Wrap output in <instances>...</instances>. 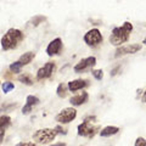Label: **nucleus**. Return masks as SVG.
I'll list each match as a JSON object with an SVG mask.
<instances>
[{"mask_svg": "<svg viewBox=\"0 0 146 146\" xmlns=\"http://www.w3.org/2000/svg\"><path fill=\"white\" fill-rule=\"evenodd\" d=\"M131 31H133V25L128 21H125L121 27H115L108 38L110 44L115 45V46H121L122 44H124L129 40Z\"/></svg>", "mask_w": 146, "mask_h": 146, "instance_id": "1", "label": "nucleus"}, {"mask_svg": "<svg viewBox=\"0 0 146 146\" xmlns=\"http://www.w3.org/2000/svg\"><path fill=\"white\" fill-rule=\"evenodd\" d=\"M25 35L23 33L17 29V28H10L5 34L3 35L1 40H0V44H1V49L4 51H7V50H13L18 46L22 40H23Z\"/></svg>", "mask_w": 146, "mask_h": 146, "instance_id": "2", "label": "nucleus"}, {"mask_svg": "<svg viewBox=\"0 0 146 146\" xmlns=\"http://www.w3.org/2000/svg\"><path fill=\"white\" fill-rule=\"evenodd\" d=\"M94 121H96V117L95 116H88L83 121V123H80L77 128L78 130V135L79 136H84V138H94L95 134L100 130L99 125H94Z\"/></svg>", "mask_w": 146, "mask_h": 146, "instance_id": "3", "label": "nucleus"}, {"mask_svg": "<svg viewBox=\"0 0 146 146\" xmlns=\"http://www.w3.org/2000/svg\"><path fill=\"white\" fill-rule=\"evenodd\" d=\"M56 131L51 128H43V129H38L34 131L33 140L39 144H49L55 140L56 138Z\"/></svg>", "mask_w": 146, "mask_h": 146, "instance_id": "4", "label": "nucleus"}, {"mask_svg": "<svg viewBox=\"0 0 146 146\" xmlns=\"http://www.w3.org/2000/svg\"><path fill=\"white\" fill-rule=\"evenodd\" d=\"M76 118H77V110L73 107H66L57 113L56 117H55V121L58 124H68V123L74 121Z\"/></svg>", "mask_w": 146, "mask_h": 146, "instance_id": "5", "label": "nucleus"}, {"mask_svg": "<svg viewBox=\"0 0 146 146\" xmlns=\"http://www.w3.org/2000/svg\"><path fill=\"white\" fill-rule=\"evenodd\" d=\"M84 42L88 46L95 48V46H98V45H100L104 42V36L101 34V32H100L98 28H93V29H90L85 33Z\"/></svg>", "mask_w": 146, "mask_h": 146, "instance_id": "6", "label": "nucleus"}, {"mask_svg": "<svg viewBox=\"0 0 146 146\" xmlns=\"http://www.w3.org/2000/svg\"><path fill=\"white\" fill-rule=\"evenodd\" d=\"M55 70H56V63L52 61L46 62L36 72V80H44V79L50 78L52 76V73L55 72Z\"/></svg>", "mask_w": 146, "mask_h": 146, "instance_id": "7", "label": "nucleus"}, {"mask_svg": "<svg viewBox=\"0 0 146 146\" xmlns=\"http://www.w3.org/2000/svg\"><path fill=\"white\" fill-rule=\"evenodd\" d=\"M96 65V57L95 56H89V57H85V58H82V60L77 63V65L73 67L76 73H80L83 71H86L88 68H91Z\"/></svg>", "mask_w": 146, "mask_h": 146, "instance_id": "8", "label": "nucleus"}, {"mask_svg": "<svg viewBox=\"0 0 146 146\" xmlns=\"http://www.w3.org/2000/svg\"><path fill=\"white\" fill-rule=\"evenodd\" d=\"M141 50V44H129V45H123L119 46L116 52H115V57H121L124 55H129V54H135Z\"/></svg>", "mask_w": 146, "mask_h": 146, "instance_id": "9", "label": "nucleus"}, {"mask_svg": "<svg viewBox=\"0 0 146 146\" xmlns=\"http://www.w3.org/2000/svg\"><path fill=\"white\" fill-rule=\"evenodd\" d=\"M63 49V43L61 38H55L54 40L49 43L46 48V54L48 56H55V55H60Z\"/></svg>", "mask_w": 146, "mask_h": 146, "instance_id": "10", "label": "nucleus"}, {"mask_svg": "<svg viewBox=\"0 0 146 146\" xmlns=\"http://www.w3.org/2000/svg\"><path fill=\"white\" fill-rule=\"evenodd\" d=\"M88 85H89V80L88 79H74V80L68 82L67 88H68V91H71V93H76V91L86 88Z\"/></svg>", "mask_w": 146, "mask_h": 146, "instance_id": "11", "label": "nucleus"}, {"mask_svg": "<svg viewBox=\"0 0 146 146\" xmlns=\"http://www.w3.org/2000/svg\"><path fill=\"white\" fill-rule=\"evenodd\" d=\"M40 100L34 96V95H28L26 99V105L23 107H22V113L23 115H29V113L32 112V110H33L34 106H36V105H39Z\"/></svg>", "mask_w": 146, "mask_h": 146, "instance_id": "12", "label": "nucleus"}, {"mask_svg": "<svg viewBox=\"0 0 146 146\" xmlns=\"http://www.w3.org/2000/svg\"><path fill=\"white\" fill-rule=\"evenodd\" d=\"M88 100H89V94L86 91H82V93L77 95H73L70 99V104L72 106H80V105L88 102Z\"/></svg>", "mask_w": 146, "mask_h": 146, "instance_id": "13", "label": "nucleus"}, {"mask_svg": "<svg viewBox=\"0 0 146 146\" xmlns=\"http://www.w3.org/2000/svg\"><path fill=\"white\" fill-rule=\"evenodd\" d=\"M35 57V54L33 51H27L25 52L23 55H21L20 58H18V62H20V65L23 67V66H27V65H29V63L33 61V58Z\"/></svg>", "mask_w": 146, "mask_h": 146, "instance_id": "14", "label": "nucleus"}, {"mask_svg": "<svg viewBox=\"0 0 146 146\" xmlns=\"http://www.w3.org/2000/svg\"><path fill=\"white\" fill-rule=\"evenodd\" d=\"M118 131H119V128L115 127V125H107L101 129L100 131V136L102 138H108V136H112V135H116Z\"/></svg>", "mask_w": 146, "mask_h": 146, "instance_id": "15", "label": "nucleus"}, {"mask_svg": "<svg viewBox=\"0 0 146 146\" xmlns=\"http://www.w3.org/2000/svg\"><path fill=\"white\" fill-rule=\"evenodd\" d=\"M18 82H21V83H23L26 85H33V78H32V76L28 74V73H23V74H20L18 76Z\"/></svg>", "mask_w": 146, "mask_h": 146, "instance_id": "16", "label": "nucleus"}, {"mask_svg": "<svg viewBox=\"0 0 146 146\" xmlns=\"http://www.w3.org/2000/svg\"><path fill=\"white\" fill-rule=\"evenodd\" d=\"M67 93H68V88H67V84L66 83H61V84H58L57 86V89H56V94H57V96L58 98H66L67 96Z\"/></svg>", "mask_w": 146, "mask_h": 146, "instance_id": "17", "label": "nucleus"}, {"mask_svg": "<svg viewBox=\"0 0 146 146\" xmlns=\"http://www.w3.org/2000/svg\"><path fill=\"white\" fill-rule=\"evenodd\" d=\"M11 124V118L9 116H1L0 117V130H6Z\"/></svg>", "mask_w": 146, "mask_h": 146, "instance_id": "18", "label": "nucleus"}, {"mask_svg": "<svg viewBox=\"0 0 146 146\" xmlns=\"http://www.w3.org/2000/svg\"><path fill=\"white\" fill-rule=\"evenodd\" d=\"M1 88H3V91L5 94L10 93V91H12L13 89H15V84L11 83V82H5V83L1 84Z\"/></svg>", "mask_w": 146, "mask_h": 146, "instance_id": "19", "label": "nucleus"}, {"mask_svg": "<svg viewBox=\"0 0 146 146\" xmlns=\"http://www.w3.org/2000/svg\"><path fill=\"white\" fill-rule=\"evenodd\" d=\"M10 71L12 73H21V70H22V66L20 65V62L18 61H15V62H12L11 65H10Z\"/></svg>", "mask_w": 146, "mask_h": 146, "instance_id": "20", "label": "nucleus"}, {"mask_svg": "<svg viewBox=\"0 0 146 146\" xmlns=\"http://www.w3.org/2000/svg\"><path fill=\"white\" fill-rule=\"evenodd\" d=\"M91 74L96 80H101L104 78V71L102 70H93L91 71Z\"/></svg>", "mask_w": 146, "mask_h": 146, "instance_id": "21", "label": "nucleus"}, {"mask_svg": "<svg viewBox=\"0 0 146 146\" xmlns=\"http://www.w3.org/2000/svg\"><path fill=\"white\" fill-rule=\"evenodd\" d=\"M45 20H46V18H45L44 16H35L33 20H32V22H33V26L36 27V26H39L40 23H42V22H44Z\"/></svg>", "mask_w": 146, "mask_h": 146, "instance_id": "22", "label": "nucleus"}, {"mask_svg": "<svg viewBox=\"0 0 146 146\" xmlns=\"http://www.w3.org/2000/svg\"><path fill=\"white\" fill-rule=\"evenodd\" d=\"M55 131H56V134H61V135H67V130L63 129V128L61 125H56L54 128Z\"/></svg>", "mask_w": 146, "mask_h": 146, "instance_id": "23", "label": "nucleus"}, {"mask_svg": "<svg viewBox=\"0 0 146 146\" xmlns=\"http://www.w3.org/2000/svg\"><path fill=\"white\" fill-rule=\"evenodd\" d=\"M134 146H146V140L144 138H141V136H139V138L135 140Z\"/></svg>", "mask_w": 146, "mask_h": 146, "instance_id": "24", "label": "nucleus"}, {"mask_svg": "<svg viewBox=\"0 0 146 146\" xmlns=\"http://www.w3.org/2000/svg\"><path fill=\"white\" fill-rule=\"evenodd\" d=\"M16 146H35L34 143H26V141H21V143L16 144Z\"/></svg>", "mask_w": 146, "mask_h": 146, "instance_id": "25", "label": "nucleus"}, {"mask_svg": "<svg viewBox=\"0 0 146 146\" xmlns=\"http://www.w3.org/2000/svg\"><path fill=\"white\" fill-rule=\"evenodd\" d=\"M121 70V66H117V67H115V68H113V70L111 71V76L113 77V76H116L117 74V72L118 71H119Z\"/></svg>", "mask_w": 146, "mask_h": 146, "instance_id": "26", "label": "nucleus"}, {"mask_svg": "<svg viewBox=\"0 0 146 146\" xmlns=\"http://www.w3.org/2000/svg\"><path fill=\"white\" fill-rule=\"evenodd\" d=\"M4 136H5V130H0V144L3 143Z\"/></svg>", "mask_w": 146, "mask_h": 146, "instance_id": "27", "label": "nucleus"}, {"mask_svg": "<svg viewBox=\"0 0 146 146\" xmlns=\"http://www.w3.org/2000/svg\"><path fill=\"white\" fill-rule=\"evenodd\" d=\"M141 102H144V104H146V90L143 93V98H141Z\"/></svg>", "mask_w": 146, "mask_h": 146, "instance_id": "28", "label": "nucleus"}, {"mask_svg": "<svg viewBox=\"0 0 146 146\" xmlns=\"http://www.w3.org/2000/svg\"><path fill=\"white\" fill-rule=\"evenodd\" d=\"M50 146H67L65 143H56V144H54V145H50Z\"/></svg>", "mask_w": 146, "mask_h": 146, "instance_id": "29", "label": "nucleus"}, {"mask_svg": "<svg viewBox=\"0 0 146 146\" xmlns=\"http://www.w3.org/2000/svg\"><path fill=\"white\" fill-rule=\"evenodd\" d=\"M143 44H145V45H146V36H145L144 40H143Z\"/></svg>", "mask_w": 146, "mask_h": 146, "instance_id": "30", "label": "nucleus"}, {"mask_svg": "<svg viewBox=\"0 0 146 146\" xmlns=\"http://www.w3.org/2000/svg\"><path fill=\"white\" fill-rule=\"evenodd\" d=\"M0 84H1V83H0Z\"/></svg>", "mask_w": 146, "mask_h": 146, "instance_id": "31", "label": "nucleus"}]
</instances>
